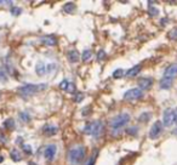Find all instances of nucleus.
Listing matches in <instances>:
<instances>
[{
    "mask_svg": "<svg viewBox=\"0 0 177 165\" xmlns=\"http://www.w3.org/2000/svg\"><path fill=\"white\" fill-rule=\"evenodd\" d=\"M47 88L46 84H27L18 89V94L23 97H29Z\"/></svg>",
    "mask_w": 177,
    "mask_h": 165,
    "instance_id": "1",
    "label": "nucleus"
},
{
    "mask_svg": "<svg viewBox=\"0 0 177 165\" xmlns=\"http://www.w3.org/2000/svg\"><path fill=\"white\" fill-rule=\"evenodd\" d=\"M85 154H86L85 147L84 146H77L68 152V160L72 164H80L84 160Z\"/></svg>",
    "mask_w": 177,
    "mask_h": 165,
    "instance_id": "2",
    "label": "nucleus"
},
{
    "mask_svg": "<svg viewBox=\"0 0 177 165\" xmlns=\"http://www.w3.org/2000/svg\"><path fill=\"white\" fill-rule=\"evenodd\" d=\"M102 131H103V123L98 120L91 121L85 126V132L88 135H92L93 137H100Z\"/></svg>",
    "mask_w": 177,
    "mask_h": 165,
    "instance_id": "3",
    "label": "nucleus"
},
{
    "mask_svg": "<svg viewBox=\"0 0 177 165\" xmlns=\"http://www.w3.org/2000/svg\"><path fill=\"white\" fill-rule=\"evenodd\" d=\"M130 121V114L127 113H120L117 117H114L111 120V128L112 129H119L124 125H126Z\"/></svg>",
    "mask_w": 177,
    "mask_h": 165,
    "instance_id": "4",
    "label": "nucleus"
},
{
    "mask_svg": "<svg viewBox=\"0 0 177 165\" xmlns=\"http://www.w3.org/2000/svg\"><path fill=\"white\" fill-rule=\"evenodd\" d=\"M142 97H143V91L138 88L130 89L124 94V99L126 101H137Z\"/></svg>",
    "mask_w": 177,
    "mask_h": 165,
    "instance_id": "5",
    "label": "nucleus"
},
{
    "mask_svg": "<svg viewBox=\"0 0 177 165\" xmlns=\"http://www.w3.org/2000/svg\"><path fill=\"white\" fill-rule=\"evenodd\" d=\"M175 123V109H166L163 117V124L165 126H171Z\"/></svg>",
    "mask_w": 177,
    "mask_h": 165,
    "instance_id": "6",
    "label": "nucleus"
},
{
    "mask_svg": "<svg viewBox=\"0 0 177 165\" xmlns=\"http://www.w3.org/2000/svg\"><path fill=\"white\" fill-rule=\"evenodd\" d=\"M163 131V123L161 121H155L154 124L152 125L151 130H149V137L151 138H156Z\"/></svg>",
    "mask_w": 177,
    "mask_h": 165,
    "instance_id": "7",
    "label": "nucleus"
},
{
    "mask_svg": "<svg viewBox=\"0 0 177 165\" xmlns=\"http://www.w3.org/2000/svg\"><path fill=\"white\" fill-rule=\"evenodd\" d=\"M138 89H141L142 91L143 90H148V89L152 88V85H153V79H151V78H142V79H140L138 80Z\"/></svg>",
    "mask_w": 177,
    "mask_h": 165,
    "instance_id": "8",
    "label": "nucleus"
},
{
    "mask_svg": "<svg viewBox=\"0 0 177 165\" xmlns=\"http://www.w3.org/2000/svg\"><path fill=\"white\" fill-rule=\"evenodd\" d=\"M164 77L170 78V79H174L175 77H177V63H172L166 68L164 72Z\"/></svg>",
    "mask_w": 177,
    "mask_h": 165,
    "instance_id": "9",
    "label": "nucleus"
},
{
    "mask_svg": "<svg viewBox=\"0 0 177 165\" xmlns=\"http://www.w3.org/2000/svg\"><path fill=\"white\" fill-rule=\"evenodd\" d=\"M56 151H57V148H56L55 144H49L44 151L45 158H46L47 160H52L56 155Z\"/></svg>",
    "mask_w": 177,
    "mask_h": 165,
    "instance_id": "10",
    "label": "nucleus"
},
{
    "mask_svg": "<svg viewBox=\"0 0 177 165\" xmlns=\"http://www.w3.org/2000/svg\"><path fill=\"white\" fill-rule=\"evenodd\" d=\"M40 41L44 45H47V46H55L57 44V39L52 35H45L40 39Z\"/></svg>",
    "mask_w": 177,
    "mask_h": 165,
    "instance_id": "11",
    "label": "nucleus"
},
{
    "mask_svg": "<svg viewBox=\"0 0 177 165\" xmlns=\"http://www.w3.org/2000/svg\"><path fill=\"white\" fill-rule=\"evenodd\" d=\"M172 84H174V80L170 79V78H165V77L159 81V86L163 89V90H169V89L172 86Z\"/></svg>",
    "mask_w": 177,
    "mask_h": 165,
    "instance_id": "12",
    "label": "nucleus"
},
{
    "mask_svg": "<svg viewBox=\"0 0 177 165\" xmlns=\"http://www.w3.org/2000/svg\"><path fill=\"white\" fill-rule=\"evenodd\" d=\"M67 57H68V60H69V62H72V63H77L78 61H79V58H80V55H79V52H78L77 50H69L68 51V54H67Z\"/></svg>",
    "mask_w": 177,
    "mask_h": 165,
    "instance_id": "13",
    "label": "nucleus"
},
{
    "mask_svg": "<svg viewBox=\"0 0 177 165\" xmlns=\"http://www.w3.org/2000/svg\"><path fill=\"white\" fill-rule=\"evenodd\" d=\"M35 72H36V74L39 75V77H43L46 74V65H45L43 61H39L38 63H36V66H35Z\"/></svg>",
    "mask_w": 177,
    "mask_h": 165,
    "instance_id": "14",
    "label": "nucleus"
},
{
    "mask_svg": "<svg viewBox=\"0 0 177 165\" xmlns=\"http://www.w3.org/2000/svg\"><path fill=\"white\" fill-rule=\"evenodd\" d=\"M57 128L54 126V125H45L44 128H43V132H44L46 136H52V135H56L57 133Z\"/></svg>",
    "mask_w": 177,
    "mask_h": 165,
    "instance_id": "15",
    "label": "nucleus"
},
{
    "mask_svg": "<svg viewBox=\"0 0 177 165\" xmlns=\"http://www.w3.org/2000/svg\"><path fill=\"white\" fill-rule=\"evenodd\" d=\"M140 70H141V66H133L132 68H130V69L125 73V75H126V77H130V78L136 77V75L140 73Z\"/></svg>",
    "mask_w": 177,
    "mask_h": 165,
    "instance_id": "16",
    "label": "nucleus"
},
{
    "mask_svg": "<svg viewBox=\"0 0 177 165\" xmlns=\"http://www.w3.org/2000/svg\"><path fill=\"white\" fill-rule=\"evenodd\" d=\"M75 9H77V6H75L74 2H66L63 5V11L66 12V13H73V12L75 11Z\"/></svg>",
    "mask_w": 177,
    "mask_h": 165,
    "instance_id": "17",
    "label": "nucleus"
},
{
    "mask_svg": "<svg viewBox=\"0 0 177 165\" xmlns=\"http://www.w3.org/2000/svg\"><path fill=\"white\" fill-rule=\"evenodd\" d=\"M91 57H92V51H91V50H84V51H83V54H81V60H83L84 62L90 61Z\"/></svg>",
    "mask_w": 177,
    "mask_h": 165,
    "instance_id": "18",
    "label": "nucleus"
},
{
    "mask_svg": "<svg viewBox=\"0 0 177 165\" xmlns=\"http://www.w3.org/2000/svg\"><path fill=\"white\" fill-rule=\"evenodd\" d=\"M124 75H125V72H124V69H122V68H118V69H115L113 72V78L114 79H120Z\"/></svg>",
    "mask_w": 177,
    "mask_h": 165,
    "instance_id": "19",
    "label": "nucleus"
},
{
    "mask_svg": "<svg viewBox=\"0 0 177 165\" xmlns=\"http://www.w3.org/2000/svg\"><path fill=\"white\" fill-rule=\"evenodd\" d=\"M10 155H11L12 160H15V162H20L21 160V154L18 152V149H12Z\"/></svg>",
    "mask_w": 177,
    "mask_h": 165,
    "instance_id": "20",
    "label": "nucleus"
},
{
    "mask_svg": "<svg viewBox=\"0 0 177 165\" xmlns=\"http://www.w3.org/2000/svg\"><path fill=\"white\" fill-rule=\"evenodd\" d=\"M152 117V114L151 113H148V112H146V113H142L140 117H138V121L140 123H146V121H148V119Z\"/></svg>",
    "mask_w": 177,
    "mask_h": 165,
    "instance_id": "21",
    "label": "nucleus"
},
{
    "mask_svg": "<svg viewBox=\"0 0 177 165\" xmlns=\"http://www.w3.org/2000/svg\"><path fill=\"white\" fill-rule=\"evenodd\" d=\"M4 126L6 129H13L15 128V121H13V119H7V120L4 123Z\"/></svg>",
    "mask_w": 177,
    "mask_h": 165,
    "instance_id": "22",
    "label": "nucleus"
},
{
    "mask_svg": "<svg viewBox=\"0 0 177 165\" xmlns=\"http://www.w3.org/2000/svg\"><path fill=\"white\" fill-rule=\"evenodd\" d=\"M75 90H77V88H75V85L73 84V83H68V85H67V89L66 91L67 92H70V94H73V92H75Z\"/></svg>",
    "mask_w": 177,
    "mask_h": 165,
    "instance_id": "23",
    "label": "nucleus"
},
{
    "mask_svg": "<svg viewBox=\"0 0 177 165\" xmlns=\"http://www.w3.org/2000/svg\"><path fill=\"white\" fill-rule=\"evenodd\" d=\"M169 39H171V40H177V28L172 29V31L169 33Z\"/></svg>",
    "mask_w": 177,
    "mask_h": 165,
    "instance_id": "24",
    "label": "nucleus"
},
{
    "mask_svg": "<svg viewBox=\"0 0 177 165\" xmlns=\"http://www.w3.org/2000/svg\"><path fill=\"white\" fill-rule=\"evenodd\" d=\"M20 117H21V120L24 121V123H28V121L31 120V117L27 114V113H20Z\"/></svg>",
    "mask_w": 177,
    "mask_h": 165,
    "instance_id": "25",
    "label": "nucleus"
},
{
    "mask_svg": "<svg viewBox=\"0 0 177 165\" xmlns=\"http://www.w3.org/2000/svg\"><path fill=\"white\" fill-rule=\"evenodd\" d=\"M106 51L104 50H100L98 54H97V61H103L106 58Z\"/></svg>",
    "mask_w": 177,
    "mask_h": 165,
    "instance_id": "26",
    "label": "nucleus"
},
{
    "mask_svg": "<svg viewBox=\"0 0 177 165\" xmlns=\"http://www.w3.org/2000/svg\"><path fill=\"white\" fill-rule=\"evenodd\" d=\"M148 11H149V15H151V16H156V15L159 13V10H158L156 7H154V6H149V10H148Z\"/></svg>",
    "mask_w": 177,
    "mask_h": 165,
    "instance_id": "27",
    "label": "nucleus"
},
{
    "mask_svg": "<svg viewBox=\"0 0 177 165\" xmlns=\"http://www.w3.org/2000/svg\"><path fill=\"white\" fill-rule=\"evenodd\" d=\"M55 69H56L55 63H50V65L46 66V73H51V72H54Z\"/></svg>",
    "mask_w": 177,
    "mask_h": 165,
    "instance_id": "28",
    "label": "nucleus"
},
{
    "mask_svg": "<svg viewBox=\"0 0 177 165\" xmlns=\"http://www.w3.org/2000/svg\"><path fill=\"white\" fill-rule=\"evenodd\" d=\"M21 12H22V9H20V7H12L11 9V13L13 16H18V15H21Z\"/></svg>",
    "mask_w": 177,
    "mask_h": 165,
    "instance_id": "29",
    "label": "nucleus"
},
{
    "mask_svg": "<svg viewBox=\"0 0 177 165\" xmlns=\"http://www.w3.org/2000/svg\"><path fill=\"white\" fill-rule=\"evenodd\" d=\"M68 83H69V81H68L67 79H65V80H62V81L60 83V89H61V90H65V91H66V89H67V85H68Z\"/></svg>",
    "mask_w": 177,
    "mask_h": 165,
    "instance_id": "30",
    "label": "nucleus"
},
{
    "mask_svg": "<svg viewBox=\"0 0 177 165\" xmlns=\"http://www.w3.org/2000/svg\"><path fill=\"white\" fill-rule=\"evenodd\" d=\"M0 80L1 81H6L7 80V75H6L5 70H2V69H0Z\"/></svg>",
    "mask_w": 177,
    "mask_h": 165,
    "instance_id": "31",
    "label": "nucleus"
},
{
    "mask_svg": "<svg viewBox=\"0 0 177 165\" xmlns=\"http://www.w3.org/2000/svg\"><path fill=\"white\" fill-rule=\"evenodd\" d=\"M22 147H23V151H24V152H26L27 154L32 153V147H31L29 144H23Z\"/></svg>",
    "mask_w": 177,
    "mask_h": 165,
    "instance_id": "32",
    "label": "nucleus"
},
{
    "mask_svg": "<svg viewBox=\"0 0 177 165\" xmlns=\"http://www.w3.org/2000/svg\"><path fill=\"white\" fill-rule=\"evenodd\" d=\"M83 99H84V95H83V94H80V92H79V94H77V95H75V97H74V99H75V102H77V103L81 102V101H83Z\"/></svg>",
    "mask_w": 177,
    "mask_h": 165,
    "instance_id": "33",
    "label": "nucleus"
},
{
    "mask_svg": "<svg viewBox=\"0 0 177 165\" xmlns=\"http://www.w3.org/2000/svg\"><path fill=\"white\" fill-rule=\"evenodd\" d=\"M126 132L129 133V135H136L137 133V128H130V129H127Z\"/></svg>",
    "mask_w": 177,
    "mask_h": 165,
    "instance_id": "34",
    "label": "nucleus"
},
{
    "mask_svg": "<svg viewBox=\"0 0 177 165\" xmlns=\"http://www.w3.org/2000/svg\"><path fill=\"white\" fill-rule=\"evenodd\" d=\"M95 162H96V155H93V157H92V159H90L86 165H93L95 164Z\"/></svg>",
    "mask_w": 177,
    "mask_h": 165,
    "instance_id": "35",
    "label": "nucleus"
},
{
    "mask_svg": "<svg viewBox=\"0 0 177 165\" xmlns=\"http://www.w3.org/2000/svg\"><path fill=\"white\" fill-rule=\"evenodd\" d=\"M175 123H177V109H175Z\"/></svg>",
    "mask_w": 177,
    "mask_h": 165,
    "instance_id": "36",
    "label": "nucleus"
},
{
    "mask_svg": "<svg viewBox=\"0 0 177 165\" xmlns=\"http://www.w3.org/2000/svg\"><path fill=\"white\" fill-rule=\"evenodd\" d=\"M166 21H167V20H166V18H163V20H161V24H163V26H164V24H165V23H166Z\"/></svg>",
    "mask_w": 177,
    "mask_h": 165,
    "instance_id": "37",
    "label": "nucleus"
},
{
    "mask_svg": "<svg viewBox=\"0 0 177 165\" xmlns=\"http://www.w3.org/2000/svg\"><path fill=\"white\" fill-rule=\"evenodd\" d=\"M4 162V157L2 155H0V163H2Z\"/></svg>",
    "mask_w": 177,
    "mask_h": 165,
    "instance_id": "38",
    "label": "nucleus"
},
{
    "mask_svg": "<svg viewBox=\"0 0 177 165\" xmlns=\"http://www.w3.org/2000/svg\"><path fill=\"white\" fill-rule=\"evenodd\" d=\"M174 135H176V136H177V129H175V130H174Z\"/></svg>",
    "mask_w": 177,
    "mask_h": 165,
    "instance_id": "39",
    "label": "nucleus"
}]
</instances>
